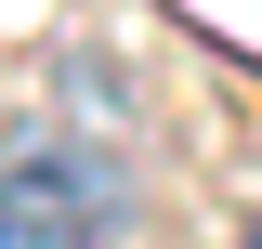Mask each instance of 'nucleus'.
<instances>
[{"label": "nucleus", "mask_w": 262, "mask_h": 249, "mask_svg": "<svg viewBox=\"0 0 262 249\" xmlns=\"http://www.w3.org/2000/svg\"><path fill=\"white\" fill-rule=\"evenodd\" d=\"M0 249H118V171L92 144H13L0 157Z\"/></svg>", "instance_id": "nucleus-1"}, {"label": "nucleus", "mask_w": 262, "mask_h": 249, "mask_svg": "<svg viewBox=\"0 0 262 249\" xmlns=\"http://www.w3.org/2000/svg\"><path fill=\"white\" fill-rule=\"evenodd\" d=\"M236 249H262V223H249V236H236Z\"/></svg>", "instance_id": "nucleus-2"}]
</instances>
